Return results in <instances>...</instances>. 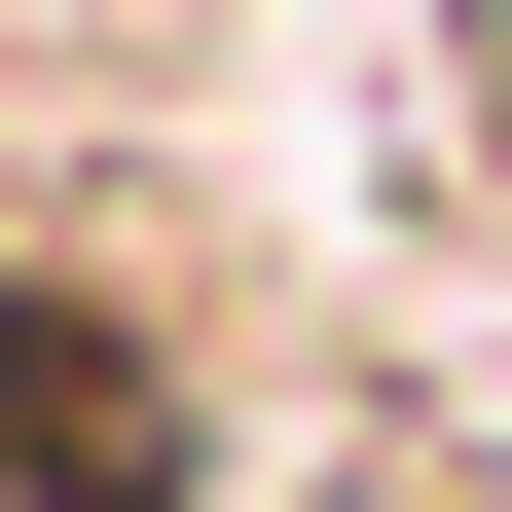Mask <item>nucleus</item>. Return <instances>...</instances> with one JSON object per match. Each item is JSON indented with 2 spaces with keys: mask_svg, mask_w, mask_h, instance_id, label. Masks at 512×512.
<instances>
[{
  "mask_svg": "<svg viewBox=\"0 0 512 512\" xmlns=\"http://www.w3.org/2000/svg\"><path fill=\"white\" fill-rule=\"evenodd\" d=\"M293 366L183 220H0V512H256Z\"/></svg>",
  "mask_w": 512,
  "mask_h": 512,
  "instance_id": "1",
  "label": "nucleus"
},
{
  "mask_svg": "<svg viewBox=\"0 0 512 512\" xmlns=\"http://www.w3.org/2000/svg\"><path fill=\"white\" fill-rule=\"evenodd\" d=\"M439 110H476V220H512V0H439Z\"/></svg>",
  "mask_w": 512,
  "mask_h": 512,
  "instance_id": "2",
  "label": "nucleus"
},
{
  "mask_svg": "<svg viewBox=\"0 0 512 512\" xmlns=\"http://www.w3.org/2000/svg\"><path fill=\"white\" fill-rule=\"evenodd\" d=\"M0 220H37V110H0Z\"/></svg>",
  "mask_w": 512,
  "mask_h": 512,
  "instance_id": "3",
  "label": "nucleus"
}]
</instances>
